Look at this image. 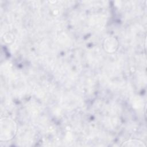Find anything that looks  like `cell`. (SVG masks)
<instances>
[{
  "label": "cell",
  "mask_w": 147,
  "mask_h": 147,
  "mask_svg": "<svg viewBox=\"0 0 147 147\" xmlns=\"http://www.w3.org/2000/svg\"><path fill=\"white\" fill-rule=\"evenodd\" d=\"M105 49L107 51H109L110 52H114L116 50V48L117 47V41L115 40L114 38H107L105 41Z\"/></svg>",
  "instance_id": "6da1fadb"
}]
</instances>
